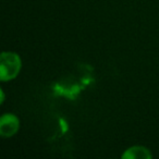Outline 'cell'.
I'll use <instances>...</instances> for the list:
<instances>
[{"instance_id": "obj_3", "label": "cell", "mask_w": 159, "mask_h": 159, "mask_svg": "<svg viewBox=\"0 0 159 159\" xmlns=\"http://www.w3.org/2000/svg\"><path fill=\"white\" fill-rule=\"evenodd\" d=\"M122 159H152V154L149 148L142 145H135L129 147L121 155Z\"/></svg>"}, {"instance_id": "obj_2", "label": "cell", "mask_w": 159, "mask_h": 159, "mask_svg": "<svg viewBox=\"0 0 159 159\" xmlns=\"http://www.w3.org/2000/svg\"><path fill=\"white\" fill-rule=\"evenodd\" d=\"M20 120L14 113H5L0 118V135L5 139L12 137L19 132Z\"/></svg>"}, {"instance_id": "obj_4", "label": "cell", "mask_w": 159, "mask_h": 159, "mask_svg": "<svg viewBox=\"0 0 159 159\" xmlns=\"http://www.w3.org/2000/svg\"><path fill=\"white\" fill-rule=\"evenodd\" d=\"M1 100H0V102L1 104H3V102H5V92H3V89H1Z\"/></svg>"}, {"instance_id": "obj_1", "label": "cell", "mask_w": 159, "mask_h": 159, "mask_svg": "<svg viewBox=\"0 0 159 159\" xmlns=\"http://www.w3.org/2000/svg\"><path fill=\"white\" fill-rule=\"evenodd\" d=\"M22 69V60L16 52L3 51L0 56V80L8 82L14 80Z\"/></svg>"}]
</instances>
